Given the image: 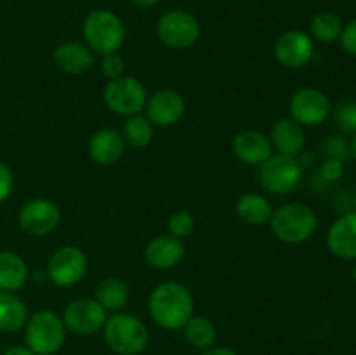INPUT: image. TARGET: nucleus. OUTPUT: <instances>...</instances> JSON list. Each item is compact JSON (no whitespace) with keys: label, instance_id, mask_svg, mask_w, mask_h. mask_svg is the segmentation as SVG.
Here are the masks:
<instances>
[{"label":"nucleus","instance_id":"4be33fe9","mask_svg":"<svg viewBox=\"0 0 356 355\" xmlns=\"http://www.w3.org/2000/svg\"><path fill=\"white\" fill-rule=\"evenodd\" d=\"M28 310L14 292L0 291V333H17L24 329Z\"/></svg>","mask_w":356,"mask_h":355},{"label":"nucleus","instance_id":"f03ea898","mask_svg":"<svg viewBox=\"0 0 356 355\" xmlns=\"http://www.w3.org/2000/svg\"><path fill=\"white\" fill-rule=\"evenodd\" d=\"M108 348L117 355H139L149 343V331L141 319L132 313H115L103 327Z\"/></svg>","mask_w":356,"mask_h":355},{"label":"nucleus","instance_id":"c85d7f7f","mask_svg":"<svg viewBox=\"0 0 356 355\" xmlns=\"http://www.w3.org/2000/svg\"><path fill=\"white\" fill-rule=\"evenodd\" d=\"M336 125L343 132H356V103L346 101L336 111Z\"/></svg>","mask_w":356,"mask_h":355},{"label":"nucleus","instance_id":"f8f14e48","mask_svg":"<svg viewBox=\"0 0 356 355\" xmlns=\"http://www.w3.org/2000/svg\"><path fill=\"white\" fill-rule=\"evenodd\" d=\"M61 221V211L49 198H33L21 205L17 212V223L21 228L33 237L49 235L58 228Z\"/></svg>","mask_w":356,"mask_h":355},{"label":"nucleus","instance_id":"0eeeda50","mask_svg":"<svg viewBox=\"0 0 356 355\" xmlns=\"http://www.w3.org/2000/svg\"><path fill=\"white\" fill-rule=\"evenodd\" d=\"M160 42L170 49H188L200 37V24L188 10H169L156 24Z\"/></svg>","mask_w":356,"mask_h":355},{"label":"nucleus","instance_id":"c756f323","mask_svg":"<svg viewBox=\"0 0 356 355\" xmlns=\"http://www.w3.org/2000/svg\"><path fill=\"white\" fill-rule=\"evenodd\" d=\"M124 70L125 61L122 59V56L117 54V52H115V54L103 56V59H101V73H103L106 79H118V77L124 75Z\"/></svg>","mask_w":356,"mask_h":355},{"label":"nucleus","instance_id":"ea45409f","mask_svg":"<svg viewBox=\"0 0 356 355\" xmlns=\"http://www.w3.org/2000/svg\"><path fill=\"white\" fill-rule=\"evenodd\" d=\"M353 204H355V207H356V191H355V195H353Z\"/></svg>","mask_w":356,"mask_h":355},{"label":"nucleus","instance_id":"9d476101","mask_svg":"<svg viewBox=\"0 0 356 355\" xmlns=\"http://www.w3.org/2000/svg\"><path fill=\"white\" fill-rule=\"evenodd\" d=\"M87 271V256L75 246H63L51 254L47 275L58 287H72L83 278Z\"/></svg>","mask_w":356,"mask_h":355},{"label":"nucleus","instance_id":"423d86ee","mask_svg":"<svg viewBox=\"0 0 356 355\" xmlns=\"http://www.w3.org/2000/svg\"><path fill=\"white\" fill-rule=\"evenodd\" d=\"M104 104L110 108L113 113L122 117H132L145 110L148 94L145 86L134 77L122 75L108 82L103 93Z\"/></svg>","mask_w":356,"mask_h":355},{"label":"nucleus","instance_id":"39448f33","mask_svg":"<svg viewBox=\"0 0 356 355\" xmlns=\"http://www.w3.org/2000/svg\"><path fill=\"white\" fill-rule=\"evenodd\" d=\"M83 37L96 54H115L125 40V26L111 10L96 9L83 21Z\"/></svg>","mask_w":356,"mask_h":355},{"label":"nucleus","instance_id":"6e6552de","mask_svg":"<svg viewBox=\"0 0 356 355\" xmlns=\"http://www.w3.org/2000/svg\"><path fill=\"white\" fill-rule=\"evenodd\" d=\"M261 183L270 194L287 195L294 190L302 178V167L296 157L271 155L261 164Z\"/></svg>","mask_w":356,"mask_h":355},{"label":"nucleus","instance_id":"1a4fd4ad","mask_svg":"<svg viewBox=\"0 0 356 355\" xmlns=\"http://www.w3.org/2000/svg\"><path fill=\"white\" fill-rule=\"evenodd\" d=\"M61 319L68 331L80 336H89L103 329L108 320V312L97 299L76 298L66 305Z\"/></svg>","mask_w":356,"mask_h":355},{"label":"nucleus","instance_id":"9b49d317","mask_svg":"<svg viewBox=\"0 0 356 355\" xmlns=\"http://www.w3.org/2000/svg\"><path fill=\"white\" fill-rule=\"evenodd\" d=\"M292 118L302 127L322 125L330 115V101L325 94L315 87H305L296 90L289 103Z\"/></svg>","mask_w":356,"mask_h":355},{"label":"nucleus","instance_id":"6ab92c4d","mask_svg":"<svg viewBox=\"0 0 356 355\" xmlns=\"http://www.w3.org/2000/svg\"><path fill=\"white\" fill-rule=\"evenodd\" d=\"M270 141L280 155L298 157L306 145L305 129L294 118H280L271 127Z\"/></svg>","mask_w":356,"mask_h":355},{"label":"nucleus","instance_id":"2eb2a0df","mask_svg":"<svg viewBox=\"0 0 356 355\" xmlns=\"http://www.w3.org/2000/svg\"><path fill=\"white\" fill-rule=\"evenodd\" d=\"M125 153V139L113 127H103L89 139V155L99 166H115Z\"/></svg>","mask_w":356,"mask_h":355},{"label":"nucleus","instance_id":"412c9836","mask_svg":"<svg viewBox=\"0 0 356 355\" xmlns=\"http://www.w3.org/2000/svg\"><path fill=\"white\" fill-rule=\"evenodd\" d=\"M28 265L13 251H0V291L16 292L26 284Z\"/></svg>","mask_w":356,"mask_h":355},{"label":"nucleus","instance_id":"c9c22d12","mask_svg":"<svg viewBox=\"0 0 356 355\" xmlns=\"http://www.w3.org/2000/svg\"><path fill=\"white\" fill-rule=\"evenodd\" d=\"M200 355H238L235 350L232 348H226V347H212L207 348V350L202 352Z\"/></svg>","mask_w":356,"mask_h":355},{"label":"nucleus","instance_id":"aec40b11","mask_svg":"<svg viewBox=\"0 0 356 355\" xmlns=\"http://www.w3.org/2000/svg\"><path fill=\"white\" fill-rule=\"evenodd\" d=\"M52 61L59 72L79 75V73L87 72L94 65V54L89 47L79 44V42H65L56 47Z\"/></svg>","mask_w":356,"mask_h":355},{"label":"nucleus","instance_id":"ddd939ff","mask_svg":"<svg viewBox=\"0 0 356 355\" xmlns=\"http://www.w3.org/2000/svg\"><path fill=\"white\" fill-rule=\"evenodd\" d=\"M313 54H315L313 38L301 30L285 31L275 42V58L285 68H302L312 61Z\"/></svg>","mask_w":356,"mask_h":355},{"label":"nucleus","instance_id":"393cba45","mask_svg":"<svg viewBox=\"0 0 356 355\" xmlns=\"http://www.w3.org/2000/svg\"><path fill=\"white\" fill-rule=\"evenodd\" d=\"M184 340L195 348H200V350H207L212 348L218 341V327L207 317H191L183 327Z\"/></svg>","mask_w":356,"mask_h":355},{"label":"nucleus","instance_id":"20e7f679","mask_svg":"<svg viewBox=\"0 0 356 355\" xmlns=\"http://www.w3.org/2000/svg\"><path fill=\"white\" fill-rule=\"evenodd\" d=\"M66 327L61 317L52 310H40L28 317L24 341L35 355H54L65 345Z\"/></svg>","mask_w":356,"mask_h":355},{"label":"nucleus","instance_id":"7c9ffc66","mask_svg":"<svg viewBox=\"0 0 356 355\" xmlns=\"http://www.w3.org/2000/svg\"><path fill=\"white\" fill-rule=\"evenodd\" d=\"M341 45H343L344 52L356 58V17L351 19L346 26L343 28V33H341Z\"/></svg>","mask_w":356,"mask_h":355},{"label":"nucleus","instance_id":"bb28decb","mask_svg":"<svg viewBox=\"0 0 356 355\" xmlns=\"http://www.w3.org/2000/svg\"><path fill=\"white\" fill-rule=\"evenodd\" d=\"M343 21L332 13H320L312 21V37L323 44H332L339 40L343 33Z\"/></svg>","mask_w":356,"mask_h":355},{"label":"nucleus","instance_id":"2f4dec72","mask_svg":"<svg viewBox=\"0 0 356 355\" xmlns=\"http://www.w3.org/2000/svg\"><path fill=\"white\" fill-rule=\"evenodd\" d=\"M14 188V174L6 162L0 160V202L6 200Z\"/></svg>","mask_w":356,"mask_h":355},{"label":"nucleus","instance_id":"f704fd0d","mask_svg":"<svg viewBox=\"0 0 356 355\" xmlns=\"http://www.w3.org/2000/svg\"><path fill=\"white\" fill-rule=\"evenodd\" d=\"M2 355H35V354L28 347H23V345H13V347L6 348V350L2 352Z\"/></svg>","mask_w":356,"mask_h":355},{"label":"nucleus","instance_id":"e433bc0d","mask_svg":"<svg viewBox=\"0 0 356 355\" xmlns=\"http://www.w3.org/2000/svg\"><path fill=\"white\" fill-rule=\"evenodd\" d=\"M132 2H134L136 6L143 7V9H148V7L156 6V3H159L160 0H132Z\"/></svg>","mask_w":356,"mask_h":355},{"label":"nucleus","instance_id":"a211bd4d","mask_svg":"<svg viewBox=\"0 0 356 355\" xmlns=\"http://www.w3.org/2000/svg\"><path fill=\"white\" fill-rule=\"evenodd\" d=\"M184 253H186V247L183 240L169 233V235H160L149 240L145 249V260L149 267L156 270H169L183 260Z\"/></svg>","mask_w":356,"mask_h":355},{"label":"nucleus","instance_id":"4468645a","mask_svg":"<svg viewBox=\"0 0 356 355\" xmlns=\"http://www.w3.org/2000/svg\"><path fill=\"white\" fill-rule=\"evenodd\" d=\"M146 117L149 122L162 127H170L176 122L181 120L186 110L184 97L174 89H162L156 90L155 94L148 97L146 101Z\"/></svg>","mask_w":356,"mask_h":355},{"label":"nucleus","instance_id":"72a5a7b5","mask_svg":"<svg viewBox=\"0 0 356 355\" xmlns=\"http://www.w3.org/2000/svg\"><path fill=\"white\" fill-rule=\"evenodd\" d=\"M329 152L330 155H332V159H346L348 155H350V152H348V146H346V141L341 138H332L329 139Z\"/></svg>","mask_w":356,"mask_h":355},{"label":"nucleus","instance_id":"7ed1b4c3","mask_svg":"<svg viewBox=\"0 0 356 355\" xmlns=\"http://www.w3.org/2000/svg\"><path fill=\"white\" fill-rule=\"evenodd\" d=\"M273 235L285 244H301L312 239L318 226L316 212L301 202H291L275 209L270 218Z\"/></svg>","mask_w":356,"mask_h":355},{"label":"nucleus","instance_id":"cd10ccee","mask_svg":"<svg viewBox=\"0 0 356 355\" xmlns=\"http://www.w3.org/2000/svg\"><path fill=\"white\" fill-rule=\"evenodd\" d=\"M195 230V218L188 211H176L169 218V233L177 239H186L193 233Z\"/></svg>","mask_w":356,"mask_h":355},{"label":"nucleus","instance_id":"dca6fc26","mask_svg":"<svg viewBox=\"0 0 356 355\" xmlns=\"http://www.w3.org/2000/svg\"><path fill=\"white\" fill-rule=\"evenodd\" d=\"M327 247L341 260H356V211L339 216L327 232Z\"/></svg>","mask_w":356,"mask_h":355},{"label":"nucleus","instance_id":"b1692460","mask_svg":"<svg viewBox=\"0 0 356 355\" xmlns=\"http://www.w3.org/2000/svg\"><path fill=\"white\" fill-rule=\"evenodd\" d=\"M96 299L106 312H120L129 301L127 284L118 277H104L96 287Z\"/></svg>","mask_w":356,"mask_h":355},{"label":"nucleus","instance_id":"4c0bfd02","mask_svg":"<svg viewBox=\"0 0 356 355\" xmlns=\"http://www.w3.org/2000/svg\"><path fill=\"white\" fill-rule=\"evenodd\" d=\"M351 153H353V157L356 160V136L353 138V143H351Z\"/></svg>","mask_w":356,"mask_h":355},{"label":"nucleus","instance_id":"a878e982","mask_svg":"<svg viewBox=\"0 0 356 355\" xmlns=\"http://www.w3.org/2000/svg\"><path fill=\"white\" fill-rule=\"evenodd\" d=\"M122 136H124L125 143L136 146V148L148 146L153 139V124L148 117H143L141 113L132 115L125 120Z\"/></svg>","mask_w":356,"mask_h":355},{"label":"nucleus","instance_id":"58836bf2","mask_svg":"<svg viewBox=\"0 0 356 355\" xmlns=\"http://www.w3.org/2000/svg\"><path fill=\"white\" fill-rule=\"evenodd\" d=\"M353 278H355V282H356V263H355V267H353Z\"/></svg>","mask_w":356,"mask_h":355},{"label":"nucleus","instance_id":"473e14b6","mask_svg":"<svg viewBox=\"0 0 356 355\" xmlns=\"http://www.w3.org/2000/svg\"><path fill=\"white\" fill-rule=\"evenodd\" d=\"M323 176L327 178L329 181H337L343 178L344 174V164L343 160L339 159H329L325 164H323V169H322Z\"/></svg>","mask_w":356,"mask_h":355},{"label":"nucleus","instance_id":"5701e85b","mask_svg":"<svg viewBox=\"0 0 356 355\" xmlns=\"http://www.w3.org/2000/svg\"><path fill=\"white\" fill-rule=\"evenodd\" d=\"M236 214L247 225L259 226L264 223H270L273 207L264 195L243 194L236 202Z\"/></svg>","mask_w":356,"mask_h":355},{"label":"nucleus","instance_id":"f257e3e1","mask_svg":"<svg viewBox=\"0 0 356 355\" xmlns=\"http://www.w3.org/2000/svg\"><path fill=\"white\" fill-rule=\"evenodd\" d=\"M193 308L191 292L179 282H162L149 294V315L163 329H183L193 317Z\"/></svg>","mask_w":356,"mask_h":355},{"label":"nucleus","instance_id":"f3484780","mask_svg":"<svg viewBox=\"0 0 356 355\" xmlns=\"http://www.w3.org/2000/svg\"><path fill=\"white\" fill-rule=\"evenodd\" d=\"M233 153L236 159L249 166H261L271 157L270 136L261 131H242L233 138Z\"/></svg>","mask_w":356,"mask_h":355}]
</instances>
